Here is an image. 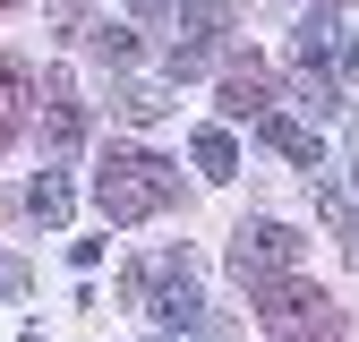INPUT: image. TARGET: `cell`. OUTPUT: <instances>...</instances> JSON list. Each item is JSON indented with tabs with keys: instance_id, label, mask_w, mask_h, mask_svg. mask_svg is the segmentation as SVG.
Returning a JSON list of instances; mask_svg holds the SVG:
<instances>
[{
	"instance_id": "cell-1",
	"label": "cell",
	"mask_w": 359,
	"mask_h": 342,
	"mask_svg": "<svg viewBox=\"0 0 359 342\" xmlns=\"http://www.w3.org/2000/svg\"><path fill=\"white\" fill-rule=\"evenodd\" d=\"M180 197V171L146 146H111L103 171H95V205H103V223H146V214H163Z\"/></svg>"
},
{
	"instance_id": "cell-2",
	"label": "cell",
	"mask_w": 359,
	"mask_h": 342,
	"mask_svg": "<svg viewBox=\"0 0 359 342\" xmlns=\"http://www.w3.org/2000/svg\"><path fill=\"white\" fill-rule=\"evenodd\" d=\"M120 299H128V308H154L163 325H197V317H205L197 256H189V248H163V256H146V266H128V274H120Z\"/></svg>"
},
{
	"instance_id": "cell-3",
	"label": "cell",
	"mask_w": 359,
	"mask_h": 342,
	"mask_svg": "<svg viewBox=\"0 0 359 342\" xmlns=\"http://www.w3.org/2000/svg\"><path fill=\"white\" fill-rule=\"evenodd\" d=\"M257 291V317L274 342H342V308L325 291H308L299 274H274V282H248Z\"/></svg>"
},
{
	"instance_id": "cell-4",
	"label": "cell",
	"mask_w": 359,
	"mask_h": 342,
	"mask_svg": "<svg viewBox=\"0 0 359 342\" xmlns=\"http://www.w3.org/2000/svg\"><path fill=\"white\" fill-rule=\"evenodd\" d=\"M291 266H299V231L291 223H240L231 231V274L240 282H274Z\"/></svg>"
},
{
	"instance_id": "cell-5",
	"label": "cell",
	"mask_w": 359,
	"mask_h": 342,
	"mask_svg": "<svg viewBox=\"0 0 359 342\" xmlns=\"http://www.w3.org/2000/svg\"><path fill=\"white\" fill-rule=\"evenodd\" d=\"M257 137H265V146H274L283 163H299V171H308V180H317V171H325V146H317V128H299L291 111H265V120H257Z\"/></svg>"
},
{
	"instance_id": "cell-6",
	"label": "cell",
	"mask_w": 359,
	"mask_h": 342,
	"mask_svg": "<svg viewBox=\"0 0 359 342\" xmlns=\"http://www.w3.org/2000/svg\"><path fill=\"white\" fill-rule=\"evenodd\" d=\"M222 111H231V120H265V111H274V77H265L257 60H231V69H222Z\"/></svg>"
},
{
	"instance_id": "cell-7",
	"label": "cell",
	"mask_w": 359,
	"mask_h": 342,
	"mask_svg": "<svg viewBox=\"0 0 359 342\" xmlns=\"http://www.w3.org/2000/svg\"><path fill=\"white\" fill-rule=\"evenodd\" d=\"M43 146H52V154H77V146H86V103H77L69 77H52V103H43Z\"/></svg>"
},
{
	"instance_id": "cell-8",
	"label": "cell",
	"mask_w": 359,
	"mask_h": 342,
	"mask_svg": "<svg viewBox=\"0 0 359 342\" xmlns=\"http://www.w3.org/2000/svg\"><path fill=\"white\" fill-rule=\"evenodd\" d=\"M26 95H34V69L18 52H0V146H18V128H26Z\"/></svg>"
},
{
	"instance_id": "cell-9",
	"label": "cell",
	"mask_w": 359,
	"mask_h": 342,
	"mask_svg": "<svg viewBox=\"0 0 359 342\" xmlns=\"http://www.w3.org/2000/svg\"><path fill=\"white\" fill-rule=\"evenodd\" d=\"M26 214H34V223H52V231H60V223H69V214H77V189L60 180V171H43V180L26 189Z\"/></svg>"
},
{
	"instance_id": "cell-10",
	"label": "cell",
	"mask_w": 359,
	"mask_h": 342,
	"mask_svg": "<svg viewBox=\"0 0 359 342\" xmlns=\"http://www.w3.org/2000/svg\"><path fill=\"white\" fill-rule=\"evenodd\" d=\"M197 171H205V180H231V171H240V146H231V128H197Z\"/></svg>"
},
{
	"instance_id": "cell-11",
	"label": "cell",
	"mask_w": 359,
	"mask_h": 342,
	"mask_svg": "<svg viewBox=\"0 0 359 342\" xmlns=\"http://www.w3.org/2000/svg\"><path fill=\"white\" fill-rule=\"evenodd\" d=\"M86 52H95V60H137V34H128V26H86Z\"/></svg>"
},
{
	"instance_id": "cell-12",
	"label": "cell",
	"mask_w": 359,
	"mask_h": 342,
	"mask_svg": "<svg viewBox=\"0 0 359 342\" xmlns=\"http://www.w3.org/2000/svg\"><path fill=\"white\" fill-rule=\"evenodd\" d=\"M317 205H325V223H334V240H351V248H359V214H351V197H342L334 180H317Z\"/></svg>"
},
{
	"instance_id": "cell-13",
	"label": "cell",
	"mask_w": 359,
	"mask_h": 342,
	"mask_svg": "<svg viewBox=\"0 0 359 342\" xmlns=\"http://www.w3.org/2000/svg\"><path fill=\"white\" fill-rule=\"evenodd\" d=\"M205 60H214V34H180L171 43V77H197Z\"/></svg>"
},
{
	"instance_id": "cell-14",
	"label": "cell",
	"mask_w": 359,
	"mask_h": 342,
	"mask_svg": "<svg viewBox=\"0 0 359 342\" xmlns=\"http://www.w3.org/2000/svg\"><path fill=\"white\" fill-rule=\"evenodd\" d=\"M120 111H128V120H163L171 103H163V86H128V95H120Z\"/></svg>"
},
{
	"instance_id": "cell-15",
	"label": "cell",
	"mask_w": 359,
	"mask_h": 342,
	"mask_svg": "<svg viewBox=\"0 0 359 342\" xmlns=\"http://www.w3.org/2000/svg\"><path fill=\"white\" fill-rule=\"evenodd\" d=\"M43 9H52L60 34H86V26H95V18H86V0H43Z\"/></svg>"
},
{
	"instance_id": "cell-16",
	"label": "cell",
	"mask_w": 359,
	"mask_h": 342,
	"mask_svg": "<svg viewBox=\"0 0 359 342\" xmlns=\"http://www.w3.org/2000/svg\"><path fill=\"white\" fill-rule=\"evenodd\" d=\"M26 291V256H0V299H18Z\"/></svg>"
},
{
	"instance_id": "cell-17",
	"label": "cell",
	"mask_w": 359,
	"mask_h": 342,
	"mask_svg": "<svg viewBox=\"0 0 359 342\" xmlns=\"http://www.w3.org/2000/svg\"><path fill=\"white\" fill-rule=\"evenodd\" d=\"M342 77H351V86H359V34H351V43H342Z\"/></svg>"
},
{
	"instance_id": "cell-18",
	"label": "cell",
	"mask_w": 359,
	"mask_h": 342,
	"mask_svg": "<svg viewBox=\"0 0 359 342\" xmlns=\"http://www.w3.org/2000/svg\"><path fill=\"white\" fill-rule=\"evenodd\" d=\"M128 9H146V18H154V9H163V0H128Z\"/></svg>"
},
{
	"instance_id": "cell-19",
	"label": "cell",
	"mask_w": 359,
	"mask_h": 342,
	"mask_svg": "<svg viewBox=\"0 0 359 342\" xmlns=\"http://www.w3.org/2000/svg\"><path fill=\"white\" fill-rule=\"evenodd\" d=\"M0 9H18V0H0Z\"/></svg>"
}]
</instances>
